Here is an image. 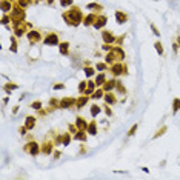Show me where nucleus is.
<instances>
[{"label":"nucleus","mask_w":180,"mask_h":180,"mask_svg":"<svg viewBox=\"0 0 180 180\" xmlns=\"http://www.w3.org/2000/svg\"><path fill=\"white\" fill-rule=\"evenodd\" d=\"M48 45H57V42H59V39H57V35L55 34H51V35H48L46 37V40H45Z\"/></svg>","instance_id":"nucleus-1"},{"label":"nucleus","mask_w":180,"mask_h":180,"mask_svg":"<svg viewBox=\"0 0 180 180\" xmlns=\"http://www.w3.org/2000/svg\"><path fill=\"white\" fill-rule=\"evenodd\" d=\"M105 23H106V17H100V18H96L94 26L96 28H102V26H105Z\"/></svg>","instance_id":"nucleus-2"},{"label":"nucleus","mask_w":180,"mask_h":180,"mask_svg":"<svg viewBox=\"0 0 180 180\" xmlns=\"http://www.w3.org/2000/svg\"><path fill=\"white\" fill-rule=\"evenodd\" d=\"M115 18H117V22H119V23H125V22H126V16H125V14H122L120 11H117V13H115Z\"/></svg>","instance_id":"nucleus-3"},{"label":"nucleus","mask_w":180,"mask_h":180,"mask_svg":"<svg viewBox=\"0 0 180 180\" xmlns=\"http://www.w3.org/2000/svg\"><path fill=\"white\" fill-rule=\"evenodd\" d=\"M72 103H74V100H72V98H65V100H62V102H60V106H62V108H68V106H71Z\"/></svg>","instance_id":"nucleus-4"},{"label":"nucleus","mask_w":180,"mask_h":180,"mask_svg":"<svg viewBox=\"0 0 180 180\" xmlns=\"http://www.w3.org/2000/svg\"><path fill=\"white\" fill-rule=\"evenodd\" d=\"M34 125H35V119H34V117H28V119H26V128H28V129H33Z\"/></svg>","instance_id":"nucleus-5"},{"label":"nucleus","mask_w":180,"mask_h":180,"mask_svg":"<svg viewBox=\"0 0 180 180\" xmlns=\"http://www.w3.org/2000/svg\"><path fill=\"white\" fill-rule=\"evenodd\" d=\"M71 18H74V20H76V25H77V23L80 22V13H79V11H76V9H74V11H71Z\"/></svg>","instance_id":"nucleus-6"},{"label":"nucleus","mask_w":180,"mask_h":180,"mask_svg":"<svg viewBox=\"0 0 180 180\" xmlns=\"http://www.w3.org/2000/svg\"><path fill=\"white\" fill-rule=\"evenodd\" d=\"M103 39H105V42H106V43H108V42L111 43V42L114 40V37H113V34H111V33H108V31H105V33H103Z\"/></svg>","instance_id":"nucleus-7"},{"label":"nucleus","mask_w":180,"mask_h":180,"mask_svg":"<svg viewBox=\"0 0 180 180\" xmlns=\"http://www.w3.org/2000/svg\"><path fill=\"white\" fill-rule=\"evenodd\" d=\"M179 109H180V98H174V108H172V111L177 113Z\"/></svg>","instance_id":"nucleus-8"},{"label":"nucleus","mask_w":180,"mask_h":180,"mask_svg":"<svg viewBox=\"0 0 180 180\" xmlns=\"http://www.w3.org/2000/svg\"><path fill=\"white\" fill-rule=\"evenodd\" d=\"M77 126L80 129H85L86 128V122H83V119H77Z\"/></svg>","instance_id":"nucleus-9"},{"label":"nucleus","mask_w":180,"mask_h":180,"mask_svg":"<svg viewBox=\"0 0 180 180\" xmlns=\"http://www.w3.org/2000/svg\"><path fill=\"white\" fill-rule=\"evenodd\" d=\"M114 86H115V82H114V80H111V82H106V85H105V89H106V91H109V89H113Z\"/></svg>","instance_id":"nucleus-10"},{"label":"nucleus","mask_w":180,"mask_h":180,"mask_svg":"<svg viewBox=\"0 0 180 180\" xmlns=\"http://www.w3.org/2000/svg\"><path fill=\"white\" fill-rule=\"evenodd\" d=\"M122 71H123V68H122V65H115L114 68H113V72H114V74H120Z\"/></svg>","instance_id":"nucleus-11"},{"label":"nucleus","mask_w":180,"mask_h":180,"mask_svg":"<svg viewBox=\"0 0 180 180\" xmlns=\"http://www.w3.org/2000/svg\"><path fill=\"white\" fill-rule=\"evenodd\" d=\"M29 152H31L33 156H35V154L39 152V146H37V143H33V148L29 149Z\"/></svg>","instance_id":"nucleus-12"},{"label":"nucleus","mask_w":180,"mask_h":180,"mask_svg":"<svg viewBox=\"0 0 180 180\" xmlns=\"http://www.w3.org/2000/svg\"><path fill=\"white\" fill-rule=\"evenodd\" d=\"M9 8H11V3H8V2H3L2 3V9L6 13V11H9Z\"/></svg>","instance_id":"nucleus-13"},{"label":"nucleus","mask_w":180,"mask_h":180,"mask_svg":"<svg viewBox=\"0 0 180 180\" xmlns=\"http://www.w3.org/2000/svg\"><path fill=\"white\" fill-rule=\"evenodd\" d=\"M76 139H77V140H85V139H86V135L83 134V129H80V131H79V134L76 135Z\"/></svg>","instance_id":"nucleus-14"},{"label":"nucleus","mask_w":180,"mask_h":180,"mask_svg":"<svg viewBox=\"0 0 180 180\" xmlns=\"http://www.w3.org/2000/svg\"><path fill=\"white\" fill-rule=\"evenodd\" d=\"M103 82H105V76H103V74L97 76V79H96V83H97V85H102Z\"/></svg>","instance_id":"nucleus-15"},{"label":"nucleus","mask_w":180,"mask_h":180,"mask_svg":"<svg viewBox=\"0 0 180 180\" xmlns=\"http://www.w3.org/2000/svg\"><path fill=\"white\" fill-rule=\"evenodd\" d=\"M154 46H156V49H157V52H159V54H163V48H162V43H160V42H157Z\"/></svg>","instance_id":"nucleus-16"},{"label":"nucleus","mask_w":180,"mask_h":180,"mask_svg":"<svg viewBox=\"0 0 180 180\" xmlns=\"http://www.w3.org/2000/svg\"><path fill=\"white\" fill-rule=\"evenodd\" d=\"M60 51H62V54H68V43H62L60 45Z\"/></svg>","instance_id":"nucleus-17"},{"label":"nucleus","mask_w":180,"mask_h":180,"mask_svg":"<svg viewBox=\"0 0 180 180\" xmlns=\"http://www.w3.org/2000/svg\"><path fill=\"white\" fill-rule=\"evenodd\" d=\"M98 113H100V108H98L97 105H94V106H92V109H91V114H92V115H97Z\"/></svg>","instance_id":"nucleus-18"},{"label":"nucleus","mask_w":180,"mask_h":180,"mask_svg":"<svg viewBox=\"0 0 180 180\" xmlns=\"http://www.w3.org/2000/svg\"><path fill=\"white\" fill-rule=\"evenodd\" d=\"M105 98H106V102H108V103H114V102H115V98L113 97L111 94H108V96H106Z\"/></svg>","instance_id":"nucleus-19"},{"label":"nucleus","mask_w":180,"mask_h":180,"mask_svg":"<svg viewBox=\"0 0 180 180\" xmlns=\"http://www.w3.org/2000/svg\"><path fill=\"white\" fill-rule=\"evenodd\" d=\"M86 100H88V98H86V97H82V98H80V100H79V103H77V106H79V108H80V106H83V105L86 103Z\"/></svg>","instance_id":"nucleus-20"},{"label":"nucleus","mask_w":180,"mask_h":180,"mask_svg":"<svg viewBox=\"0 0 180 180\" xmlns=\"http://www.w3.org/2000/svg\"><path fill=\"white\" fill-rule=\"evenodd\" d=\"M40 106H42L40 102H34L33 105H31V108H34V109H40Z\"/></svg>","instance_id":"nucleus-21"},{"label":"nucleus","mask_w":180,"mask_h":180,"mask_svg":"<svg viewBox=\"0 0 180 180\" xmlns=\"http://www.w3.org/2000/svg\"><path fill=\"white\" fill-rule=\"evenodd\" d=\"M92 20H94V16H89L86 20H85V25H91V23H92Z\"/></svg>","instance_id":"nucleus-22"},{"label":"nucleus","mask_w":180,"mask_h":180,"mask_svg":"<svg viewBox=\"0 0 180 180\" xmlns=\"http://www.w3.org/2000/svg\"><path fill=\"white\" fill-rule=\"evenodd\" d=\"M151 29H152V33H154V35H157V37L160 35V33H159V29H157V28H156L154 25H151Z\"/></svg>","instance_id":"nucleus-23"},{"label":"nucleus","mask_w":180,"mask_h":180,"mask_svg":"<svg viewBox=\"0 0 180 180\" xmlns=\"http://www.w3.org/2000/svg\"><path fill=\"white\" fill-rule=\"evenodd\" d=\"M137 131V125H134V126H132L131 129H129V132H128V135H134V132Z\"/></svg>","instance_id":"nucleus-24"},{"label":"nucleus","mask_w":180,"mask_h":180,"mask_svg":"<svg viewBox=\"0 0 180 180\" xmlns=\"http://www.w3.org/2000/svg\"><path fill=\"white\" fill-rule=\"evenodd\" d=\"M89 132H91V134H96V125H94V123L89 125Z\"/></svg>","instance_id":"nucleus-25"},{"label":"nucleus","mask_w":180,"mask_h":180,"mask_svg":"<svg viewBox=\"0 0 180 180\" xmlns=\"http://www.w3.org/2000/svg\"><path fill=\"white\" fill-rule=\"evenodd\" d=\"M102 94H103L102 91H97V92H94V96H92V98H100V97H102Z\"/></svg>","instance_id":"nucleus-26"},{"label":"nucleus","mask_w":180,"mask_h":180,"mask_svg":"<svg viewBox=\"0 0 180 180\" xmlns=\"http://www.w3.org/2000/svg\"><path fill=\"white\" fill-rule=\"evenodd\" d=\"M71 2H72V0H60V3H62L63 6H68V5H71Z\"/></svg>","instance_id":"nucleus-27"},{"label":"nucleus","mask_w":180,"mask_h":180,"mask_svg":"<svg viewBox=\"0 0 180 180\" xmlns=\"http://www.w3.org/2000/svg\"><path fill=\"white\" fill-rule=\"evenodd\" d=\"M92 74H94V69H91V68H88V69H86V76H88V77H91Z\"/></svg>","instance_id":"nucleus-28"},{"label":"nucleus","mask_w":180,"mask_h":180,"mask_svg":"<svg viewBox=\"0 0 180 180\" xmlns=\"http://www.w3.org/2000/svg\"><path fill=\"white\" fill-rule=\"evenodd\" d=\"M51 149H52V148H51V145H46V146L43 148V152H46V154H48V152H51Z\"/></svg>","instance_id":"nucleus-29"},{"label":"nucleus","mask_w":180,"mask_h":180,"mask_svg":"<svg viewBox=\"0 0 180 180\" xmlns=\"http://www.w3.org/2000/svg\"><path fill=\"white\" fill-rule=\"evenodd\" d=\"M17 86L16 85H8V86H6V91H13V89H16Z\"/></svg>","instance_id":"nucleus-30"},{"label":"nucleus","mask_w":180,"mask_h":180,"mask_svg":"<svg viewBox=\"0 0 180 180\" xmlns=\"http://www.w3.org/2000/svg\"><path fill=\"white\" fill-rule=\"evenodd\" d=\"M63 88H65V85H62V83H60V85H55V86H54V89H63Z\"/></svg>","instance_id":"nucleus-31"},{"label":"nucleus","mask_w":180,"mask_h":180,"mask_svg":"<svg viewBox=\"0 0 180 180\" xmlns=\"http://www.w3.org/2000/svg\"><path fill=\"white\" fill-rule=\"evenodd\" d=\"M97 68H98V69H105V65H103V63H98Z\"/></svg>","instance_id":"nucleus-32"},{"label":"nucleus","mask_w":180,"mask_h":180,"mask_svg":"<svg viewBox=\"0 0 180 180\" xmlns=\"http://www.w3.org/2000/svg\"><path fill=\"white\" fill-rule=\"evenodd\" d=\"M85 86H86V85H85V82L80 83V91H83V89H85Z\"/></svg>","instance_id":"nucleus-33"},{"label":"nucleus","mask_w":180,"mask_h":180,"mask_svg":"<svg viewBox=\"0 0 180 180\" xmlns=\"http://www.w3.org/2000/svg\"><path fill=\"white\" fill-rule=\"evenodd\" d=\"M103 49H106V51H108V49H111V46H109V45H108V43H106V45H105V46H103Z\"/></svg>","instance_id":"nucleus-34"}]
</instances>
